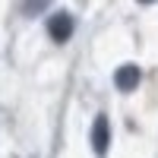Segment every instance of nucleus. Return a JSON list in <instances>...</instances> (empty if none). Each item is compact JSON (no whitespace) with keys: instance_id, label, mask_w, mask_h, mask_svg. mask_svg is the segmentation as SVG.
<instances>
[{"instance_id":"1","label":"nucleus","mask_w":158,"mask_h":158,"mask_svg":"<svg viewBox=\"0 0 158 158\" xmlns=\"http://www.w3.org/2000/svg\"><path fill=\"white\" fill-rule=\"evenodd\" d=\"M73 29H76V22H73V16L70 13H54V16L48 19V35L54 38L57 44H63V41H70V35H73Z\"/></svg>"},{"instance_id":"2","label":"nucleus","mask_w":158,"mask_h":158,"mask_svg":"<svg viewBox=\"0 0 158 158\" xmlns=\"http://www.w3.org/2000/svg\"><path fill=\"white\" fill-rule=\"evenodd\" d=\"M108 146H111V123L104 114H98L92 123V149H95V155H104Z\"/></svg>"},{"instance_id":"3","label":"nucleus","mask_w":158,"mask_h":158,"mask_svg":"<svg viewBox=\"0 0 158 158\" xmlns=\"http://www.w3.org/2000/svg\"><path fill=\"white\" fill-rule=\"evenodd\" d=\"M139 79H142V73H139L136 63H123V67L114 73V85L120 89V92H133L139 85Z\"/></svg>"},{"instance_id":"4","label":"nucleus","mask_w":158,"mask_h":158,"mask_svg":"<svg viewBox=\"0 0 158 158\" xmlns=\"http://www.w3.org/2000/svg\"><path fill=\"white\" fill-rule=\"evenodd\" d=\"M51 6V0H22V16H38Z\"/></svg>"},{"instance_id":"5","label":"nucleus","mask_w":158,"mask_h":158,"mask_svg":"<svg viewBox=\"0 0 158 158\" xmlns=\"http://www.w3.org/2000/svg\"><path fill=\"white\" fill-rule=\"evenodd\" d=\"M139 3H155V0H139Z\"/></svg>"}]
</instances>
